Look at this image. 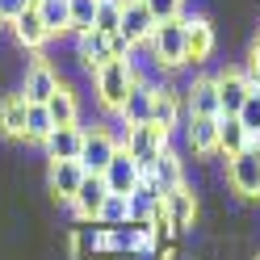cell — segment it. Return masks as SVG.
<instances>
[{
	"instance_id": "6",
	"label": "cell",
	"mask_w": 260,
	"mask_h": 260,
	"mask_svg": "<svg viewBox=\"0 0 260 260\" xmlns=\"http://www.w3.org/2000/svg\"><path fill=\"white\" fill-rule=\"evenodd\" d=\"M151 105H155V80H151V76H143V72L135 68V84H130L126 101H122V109H118V122H122V130L151 122Z\"/></svg>"
},
{
	"instance_id": "18",
	"label": "cell",
	"mask_w": 260,
	"mask_h": 260,
	"mask_svg": "<svg viewBox=\"0 0 260 260\" xmlns=\"http://www.w3.org/2000/svg\"><path fill=\"white\" fill-rule=\"evenodd\" d=\"M147 176L155 181V189H159V198H164V193H172V189H181V185H189V176H185V159H181V151H176V147H168V151H159V159H155V168H151Z\"/></svg>"
},
{
	"instance_id": "40",
	"label": "cell",
	"mask_w": 260,
	"mask_h": 260,
	"mask_svg": "<svg viewBox=\"0 0 260 260\" xmlns=\"http://www.w3.org/2000/svg\"><path fill=\"white\" fill-rule=\"evenodd\" d=\"M0 29H5V21H0Z\"/></svg>"
},
{
	"instance_id": "8",
	"label": "cell",
	"mask_w": 260,
	"mask_h": 260,
	"mask_svg": "<svg viewBox=\"0 0 260 260\" xmlns=\"http://www.w3.org/2000/svg\"><path fill=\"white\" fill-rule=\"evenodd\" d=\"M226 185L243 202H260V159L256 151H243L235 159H226Z\"/></svg>"
},
{
	"instance_id": "4",
	"label": "cell",
	"mask_w": 260,
	"mask_h": 260,
	"mask_svg": "<svg viewBox=\"0 0 260 260\" xmlns=\"http://www.w3.org/2000/svg\"><path fill=\"white\" fill-rule=\"evenodd\" d=\"M151 122L176 139V130L185 126V88H176L172 80H155V105H151Z\"/></svg>"
},
{
	"instance_id": "19",
	"label": "cell",
	"mask_w": 260,
	"mask_h": 260,
	"mask_svg": "<svg viewBox=\"0 0 260 260\" xmlns=\"http://www.w3.org/2000/svg\"><path fill=\"white\" fill-rule=\"evenodd\" d=\"M84 135H88V126H55V130H51V139L42 143L46 159H80Z\"/></svg>"
},
{
	"instance_id": "33",
	"label": "cell",
	"mask_w": 260,
	"mask_h": 260,
	"mask_svg": "<svg viewBox=\"0 0 260 260\" xmlns=\"http://www.w3.org/2000/svg\"><path fill=\"white\" fill-rule=\"evenodd\" d=\"M143 5L151 9L155 21H176V17H185V0H143Z\"/></svg>"
},
{
	"instance_id": "32",
	"label": "cell",
	"mask_w": 260,
	"mask_h": 260,
	"mask_svg": "<svg viewBox=\"0 0 260 260\" xmlns=\"http://www.w3.org/2000/svg\"><path fill=\"white\" fill-rule=\"evenodd\" d=\"M235 118L243 122V130H248L252 139L260 135V88H256V92H248V101H243V109L235 113Z\"/></svg>"
},
{
	"instance_id": "27",
	"label": "cell",
	"mask_w": 260,
	"mask_h": 260,
	"mask_svg": "<svg viewBox=\"0 0 260 260\" xmlns=\"http://www.w3.org/2000/svg\"><path fill=\"white\" fill-rule=\"evenodd\" d=\"M126 202H130V218H135V222L151 218V214H155V206H159V189H155V181H151V176H143Z\"/></svg>"
},
{
	"instance_id": "13",
	"label": "cell",
	"mask_w": 260,
	"mask_h": 260,
	"mask_svg": "<svg viewBox=\"0 0 260 260\" xmlns=\"http://www.w3.org/2000/svg\"><path fill=\"white\" fill-rule=\"evenodd\" d=\"M84 168H80V159H51V168H46V189H51L55 202H72L76 189L84 185Z\"/></svg>"
},
{
	"instance_id": "5",
	"label": "cell",
	"mask_w": 260,
	"mask_h": 260,
	"mask_svg": "<svg viewBox=\"0 0 260 260\" xmlns=\"http://www.w3.org/2000/svg\"><path fill=\"white\" fill-rule=\"evenodd\" d=\"M118 151H122V135H113V130H105V126H92L84 135V147H80V168L101 176Z\"/></svg>"
},
{
	"instance_id": "28",
	"label": "cell",
	"mask_w": 260,
	"mask_h": 260,
	"mask_svg": "<svg viewBox=\"0 0 260 260\" xmlns=\"http://www.w3.org/2000/svg\"><path fill=\"white\" fill-rule=\"evenodd\" d=\"M51 130H55V122H51V109L46 105H25V143H42L51 139Z\"/></svg>"
},
{
	"instance_id": "17",
	"label": "cell",
	"mask_w": 260,
	"mask_h": 260,
	"mask_svg": "<svg viewBox=\"0 0 260 260\" xmlns=\"http://www.w3.org/2000/svg\"><path fill=\"white\" fill-rule=\"evenodd\" d=\"M101 176H105V189H109V193H122V198H130V193H135V185L143 181V168H139L135 159L126 155V147H122L118 155L109 159V168H105Z\"/></svg>"
},
{
	"instance_id": "30",
	"label": "cell",
	"mask_w": 260,
	"mask_h": 260,
	"mask_svg": "<svg viewBox=\"0 0 260 260\" xmlns=\"http://www.w3.org/2000/svg\"><path fill=\"white\" fill-rule=\"evenodd\" d=\"M96 34H118L122 29V0H101V9H96Z\"/></svg>"
},
{
	"instance_id": "20",
	"label": "cell",
	"mask_w": 260,
	"mask_h": 260,
	"mask_svg": "<svg viewBox=\"0 0 260 260\" xmlns=\"http://www.w3.org/2000/svg\"><path fill=\"white\" fill-rule=\"evenodd\" d=\"M76 59H80V68H84V72L105 68V63L113 59L109 38H105V34H96V29H84V34H76Z\"/></svg>"
},
{
	"instance_id": "36",
	"label": "cell",
	"mask_w": 260,
	"mask_h": 260,
	"mask_svg": "<svg viewBox=\"0 0 260 260\" xmlns=\"http://www.w3.org/2000/svg\"><path fill=\"white\" fill-rule=\"evenodd\" d=\"M243 68H248L252 76H260V34L252 38V46H248V59H243Z\"/></svg>"
},
{
	"instance_id": "22",
	"label": "cell",
	"mask_w": 260,
	"mask_h": 260,
	"mask_svg": "<svg viewBox=\"0 0 260 260\" xmlns=\"http://www.w3.org/2000/svg\"><path fill=\"white\" fill-rule=\"evenodd\" d=\"M243 151H252V135L243 130L239 118H226V113H218V155L222 159H235Z\"/></svg>"
},
{
	"instance_id": "16",
	"label": "cell",
	"mask_w": 260,
	"mask_h": 260,
	"mask_svg": "<svg viewBox=\"0 0 260 260\" xmlns=\"http://www.w3.org/2000/svg\"><path fill=\"white\" fill-rule=\"evenodd\" d=\"M9 29H13V42H17L21 51H42V46L51 42V29L42 25V17H38V5H29L17 21H9Z\"/></svg>"
},
{
	"instance_id": "11",
	"label": "cell",
	"mask_w": 260,
	"mask_h": 260,
	"mask_svg": "<svg viewBox=\"0 0 260 260\" xmlns=\"http://www.w3.org/2000/svg\"><path fill=\"white\" fill-rule=\"evenodd\" d=\"M185 143L189 151L202 159V164H210V159H222L218 155V118H185Z\"/></svg>"
},
{
	"instance_id": "2",
	"label": "cell",
	"mask_w": 260,
	"mask_h": 260,
	"mask_svg": "<svg viewBox=\"0 0 260 260\" xmlns=\"http://www.w3.org/2000/svg\"><path fill=\"white\" fill-rule=\"evenodd\" d=\"M130 84H135V55H130V59H109L105 68L92 72L96 101H101V109L113 113V118H118V109H122V101H126Z\"/></svg>"
},
{
	"instance_id": "38",
	"label": "cell",
	"mask_w": 260,
	"mask_h": 260,
	"mask_svg": "<svg viewBox=\"0 0 260 260\" xmlns=\"http://www.w3.org/2000/svg\"><path fill=\"white\" fill-rule=\"evenodd\" d=\"M252 151H256V159H260V135H256V139H252Z\"/></svg>"
},
{
	"instance_id": "29",
	"label": "cell",
	"mask_w": 260,
	"mask_h": 260,
	"mask_svg": "<svg viewBox=\"0 0 260 260\" xmlns=\"http://www.w3.org/2000/svg\"><path fill=\"white\" fill-rule=\"evenodd\" d=\"M92 222H101V226H122V222H130V202L122 198V193H109L105 206H101V214H96Z\"/></svg>"
},
{
	"instance_id": "21",
	"label": "cell",
	"mask_w": 260,
	"mask_h": 260,
	"mask_svg": "<svg viewBox=\"0 0 260 260\" xmlns=\"http://www.w3.org/2000/svg\"><path fill=\"white\" fill-rule=\"evenodd\" d=\"M105 198H109V189H105V176H84V185L76 189V198H72V206H76V218H96L101 214V206H105Z\"/></svg>"
},
{
	"instance_id": "7",
	"label": "cell",
	"mask_w": 260,
	"mask_h": 260,
	"mask_svg": "<svg viewBox=\"0 0 260 260\" xmlns=\"http://www.w3.org/2000/svg\"><path fill=\"white\" fill-rule=\"evenodd\" d=\"M59 84H63V76L51 68V63H46V59H34V63L21 72V88H17V92L25 96V105H46V101L59 92Z\"/></svg>"
},
{
	"instance_id": "12",
	"label": "cell",
	"mask_w": 260,
	"mask_h": 260,
	"mask_svg": "<svg viewBox=\"0 0 260 260\" xmlns=\"http://www.w3.org/2000/svg\"><path fill=\"white\" fill-rule=\"evenodd\" d=\"M218 76V105L226 118H235V113L243 109V101H248V92L252 88V80H248V68H226V72H214Z\"/></svg>"
},
{
	"instance_id": "39",
	"label": "cell",
	"mask_w": 260,
	"mask_h": 260,
	"mask_svg": "<svg viewBox=\"0 0 260 260\" xmlns=\"http://www.w3.org/2000/svg\"><path fill=\"white\" fill-rule=\"evenodd\" d=\"M113 260H130V256H113Z\"/></svg>"
},
{
	"instance_id": "26",
	"label": "cell",
	"mask_w": 260,
	"mask_h": 260,
	"mask_svg": "<svg viewBox=\"0 0 260 260\" xmlns=\"http://www.w3.org/2000/svg\"><path fill=\"white\" fill-rule=\"evenodd\" d=\"M34 5H38L42 25L51 29V38H55V34H68V29H72V0H34Z\"/></svg>"
},
{
	"instance_id": "31",
	"label": "cell",
	"mask_w": 260,
	"mask_h": 260,
	"mask_svg": "<svg viewBox=\"0 0 260 260\" xmlns=\"http://www.w3.org/2000/svg\"><path fill=\"white\" fill-rule=\"evenodd\" d=\"M96 9L101 0H72V34H84L96 25Z\"/></svg>"
},
{
	"instance_id": "1",
	"label": "cell",
	"mask_w": 260,
	"mask_h": 260,
	"mask_svg": "<svg viewBox=\"0 0 260 260\" xmlns=\"http://www.w3.org/2000/svg\"><path fill=\"white\" fill-rule=\"evenodd\" d=\"M147 51H151V68L155 72H181L185 63H189V42H185V17H176V21H159L155 25V34L147 42Z\"/></svg>"
},
{
	"instance_id": "34",
	"label": "cell",
	"mask_w": 260,
	"mask_h": 260,
	"mask_svg": "<svg viewBox=\"0 0 260 260\" xmlns=\"http://www.w3.org/2000/svg\"><path fill=\"white\" fill-rule=\"evenodd\" d=\"M29 5H34V0H0V21H5V25H9V21H17Z\"/></svg>"
},
{
	"instance_id": "3",
	"label": "cell",
	"mask_w": 260,
	"mask_h": 260,
	"mask_svg": "<svg viewBox=\"0 0 260 260\" xmlns=\"http://www.w3.org/2000/svg\"><path fill=\"white\" fill-rule=\"evenodd\" d=\"M122 147H126V155L143 168V176H147V172L155 168L159 151H168V147H172V135H164L155 122H143V126L122 130Z\"/></svg>"
},
{
	"instance_id": "37",
	"label": "cell",
	"mask_w": 260,
	"mask_h": 260,
	"mask_svg": "<svg viewBox=\"0 0 260 260\" xmlns=\"http://www.w3.org/2000/svg\"><path fill=\"white\" fill-rule=\"evenodd\" d=\"M130 260H168V256L159 252L155 243H147V248H135V252H130Z\"/></svg>"
},
{
	"instance_id": "25",
	"label": "cell",
	"mask_w": 260,
	"mask_h": 260,
	"mask_svg": "<svg viewBox=\"0 0 260 260\" xmlns=\"http://www.w3.org/2000/svg\"><path fill=\"white\" fill-rule=\"evenodd\" d=\"M51 109V122L55 126H80V101H76V88L72 84H59V92L46 101Z\"/></svg>"
},
{
	"instance_id": "9",
	"label": "cell",
	"mask_w": 260,
	"mask_h": 260,
	"mask_svg": "<svg viewBox=\"0 0 260 260\" xmlns=\"http://www.w3.org/2000/svg\"><path fill=\"white\" fill-rule=\"evenodd\" d=\"M218 76H193L185 84V118H218Z\"/></svg>"
},
{
	"instance_id": "14",
	"label": "cell",
	"mask_w": 260,
	"mask_h": 260,
	"mask_svg": "<svg viewBox=\"0 0 260 260\" xmlns=\"http://www.w3.org/2000/svg\"><path fill=\"white\" fill-rule=\"evenodd\" d=\"M164 210H168V218H172V226L176 231H193V222H198V214H202V202H198V189L193 185H181V189H172V193H164Z\"/></svg>"
},
{
	"instance_id": "15",
	"label": "cell",
	"mask_w": 260,
	"mask_h": 260,
	"mask_svg": "<svg viewBox=\"0 0 260 260\" xmlns=\"http://www.w3.org/2000/svg\"><path fill=\"white\" fill-rule=\"evenodd\" d=\"M155 17H151V9L143 5V0H130V5H122V34L130 46H147L151 34H155Z\"/></svg>"
},
{
	"instance_id": "35",
	"label": "cell",
	"mask_w": 260,
	"mask_h": 260,
	"mask_svg": "<svg viewBox=\"0 0 260 260\" xmlns=\"http://www.w3.org/2000/svg\"><path fill=\"white\" fill-rule=\"evenodd\" d=\"M109 51H113V59H130V55H135V46H130L126 34L118 29V34H109Z\"/></svg>"
},
{
	"instance_id": "23",
	"label": "cell",
	"mask_w": 260,
	"mask_h": 260,
	"mask_svg": "<svg viewBox=\"0 0 260 260\" xmlns=\"http://www.w3.org/2000/svg\"><path fill=\"white\" fill-rule=\"evenodd\" d=\"M96 252H105V226L80 218V222L72 226V256H76V260H88V256H96Z\"/></svg>"
},
{
	"instance_id": "24",
	"label": "cell",
	"mask_w": 260,
	"mask_h": 260,
	"mask_svg": "<svg viewBox=\"0 0 260 260\" xmlns=\"http://www.w3.org/2000/svg\"><path fill=\"white\" fill-rule=\"evenodd\" d=\"M0 135L5 139H25V96L21 92L0 96Z\"/></svg>"
},
{
	"instance_id": "10",
	"label": "cell",
	"mask_w": 260,
	"mask_h": 260,
	"mask_svg": "<svg viewBox=\"0 0 260 260\" xmlns=\"http://www.w3.org/2000/svg\"><path fill=\"white\" fill-rule=\"evenodd\" d=\"M185 42H189V63H210V55L218 51V29L206 13L185 17Z\"/></svg>"
}]
</instances>
